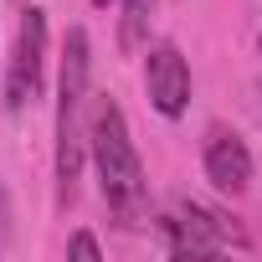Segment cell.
<instances>
[{
	"mask_svg": "<svg viewBox=\"0 0 262 262\" xmlns=\"http://www.w3.org/2000/svg\"><path fill=\"white\" fill-rule=\"evenodd\" d=\"M88 155H93V170H98V190H103L108 216L123 231H139L144 216H149V180H144V165H139L134 139H128V118H123V108L113 98H98L93 103Z\"/></svg>",
	"mask_w": 262,
	"mask_h": 262,
	"instance_id": "6da1fadb",
	"label": "cell"
},
{
	"mask_svg": "<svg viewBox=\"0 0 262 262\" xmlns=\"http://www.w3.org/2000/svg\"><path fill=\"white\" fill-rule=\"evenodd\" d=\"M88 72H93V52H88V31L72 26L67 31V52H62V72H57V134H52V180H57V206L77 201V180H82V160H88Z\"/></svg>",
	"mask_w": 262,
	"mask_h": 262,
	"instance_id": "7a4b0ae2",
	"label": "cell"
},
{
	"mask_svg": "<svg viewBox=\"0 0 262 262\" xmlns=\"http://www.w3.org/2000/svg\"><path fill=\"white\" fill-rule=\"evenodd\" d=\"M155 226V242H160V252H170V257H185V252H231V247H247V236L226 221V216H216V211H206V206H195V201H175L160 221H149Z\"/></svg>",
	"mask_w": 262,
	"mask_h": 262,
	"instance_id": "3957f363",
	"label": "cell"
},
{
	"mask_svg": "<svg viewBox=\"0 0 262 262\" xmlns=\"http://www.w3.org/2000/svg\"><path fill=\"white\" fill-rule=\"evenodd\" d=\"M41 72H47V11L26 6L6 62V113H21L41 98Z\"/></svg>",
	"mask_w": 262,
	"mask_h": 262,
	"instance_id": "277c9868",
	"label": "cell"
},
{
	"mask_svg": "<svg viewBox=\"0 0 262 262\" xmlns=\"http://www.w3.org/2000/svg\"><path fill=\"white\" fill-rule=\"evenodd\" d=\"M144 93L165 118H180L190 108V67L175 41H149L144 47Z\"/></svg>",
	"mask_w": 262,
	"mask_h": 262,
	"instance_id": "5b68a950",
	"label": "cell"
},
{
	"mask_svg": "<svg viewBox=\"0 0 262 262\" xmlns=\"http://www.w3.org/2000/svg\"><path fill=\"white\" fill-rule=\"evenodd\" d=\"M201 165H206V180L221 195H247V185H252V149L242 144L236 128H226V123H211L206 128Z\"/></svg>",
	"mask_w": 262,
	"mask_h": 262,
	"instance_id": "8992f818",
	"label": "cell"
},
{
	"mask_svg": "<svg viewBox=\"0 0 262 262\" xmlns=\"http://www.w3.org/2000/svg\"><path fill=\"white\" fill-rule=\"evenodd\" d=\"M155 11H160V0H123V16H118V47L123 52H139L149 41Z\"/></svg>",
	"mask_w": 262,
	"mask_h": 262,
	"instance_id": "52a82bcc",
	"label": "cell"
},
{
	"mask_svg": "<svg viewBox=\"0 0 262 262\" xmlns=\"http://www.w3.org/2000/svg\"><path fill=\"white\" fill-rule=\"evenodd\" d=\"M67 252H72V257H103V247H98L93 231H72V236H67Z\"/></svg>",
	"mask_w": 262,
	"mask_h": 262,
	"instance_id": "ba28073f",
	"label": "cell"
},
{
	"mask_svg": "<svg viewBox=\"0 0 262 262\" xmlns=\"http://www.w3.org/2000/svg\"><path fill=\"white\" fill-rule=\"evenodd\" d=\"M11 247V195H6V185H0V252Z\"/></svg>",
	"mask_w": 262,
	"mask_h": 262,
	"instance_id": "9c48e42d",
	"label": "cell"
},
{
	"mask_svg": "<svg viewBox=\"0 0 262 262\" xmlns=\"http://www.w3.org/2000/svg\"><path fill=\"white\" fill-rule=\"evenodd\" d=\"M93 6H98V11H108V6H113V0H93Z\"/></svg>",
	"mask_w": 262,
	"mask_h": 262,
	"instance_id": "30bf717a",
	"label": "cell"
}]
</instances>
